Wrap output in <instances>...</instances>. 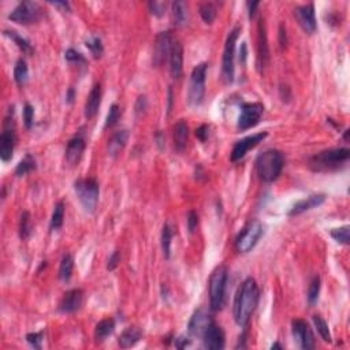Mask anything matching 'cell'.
Returning a JSON list of instances; mask_svg holds the SVG:
<instances>
[{
    "label": "cell",
    "instance_id": "6da1fadb",
    "mask_svg": "<svg viewBox=\"0 0 350 350\" xmlns=\"http://www.w3.org/2000/svg\"><path fill=\"white\" fill-rule=\"evenodd\" d=\"M260 298V290H259L258 282L253 278H246L237 290L236 298H234V320L240 327H246L250 320V317L256 311Z\"/></svg>",
    "mask_w": 350,
    "mask_h": 350
},
{
    "label": "cell",
    "instance_id": "7a4b0ae2",
    "mask_svg": "<svg viewBox=\"0 0 350 350\" xmlns=\"http://www.w3.org/2000/svg\"><path fill=\"white\" fill-rule=\"evenodd\" d=\"M285 166L283 153L278 149H268L266 152L260 153L256 159V171L259 178L266 183L276 181L282 174Z\"/></svg>",
    "mask_w": 350,
    "mask_h": 350
},
{
    "label": "cell",
    "instance_id": "3957f363",
    "mask_svg": "<svg viewBox=\"0 0 350 350\" xmlns=\"http://www.w3.org/2000/svg\"><path fill=\"white\" fill-rule=\"evenodd\" d=\"M350 151L347 148H334L327 149L309 159V166L316 173H327L341 169L347 163Z\"/></svg>",
    "mask_w": 350,
    "mask_h": 350
},
{
    "label": "cell",
    "instance_id": "277c9868",
    "mask_svg": "<svg viewBox=\"0 0 350 350\" xmlns=\"http://www.w3.org/2000/svg\"><path fill=\"white\" fill-rule=\"evenodd\" d=\"M227 267H216L209 278V307L212 312L222 311L226 302V285H227Z\"/></svg>",
    "mask_w": 350,
    "mask_h": 350
},
{
    "label": "cell",
    "instance_id": "5b68a950",
    "mask_svg": "<svg viewBox=\"0 0 350 350\" xmlns=\"http://www.w3.org/2000/svg\"><path fill=\"white\" fill-rule=\"evenodd\" d=\"M74 192L85 211L89 214L95 212L97 203H99V196H100V188H99L96 179H92V178L78 179L74 182Z\"/></svg>",
    "mask_w": 350,
    "mask_h": 350
},
{
    "label": "cell",
    "instance_id": "8992f818",
    "mask_svg": "<svg viewBox=\"0 0 350 350\" xmlns=\"http://www.w3.org/2000/svg\"><path fill=\"white\" fill-rule=\"evenodd\" d=\"M263 234H264V227L262 222L259 220L249 222L236 238V249L240 253H248L258 245Z\"/></svg>",
    "mask_w": 350,
    "mask_h": 350
},
{
    "label": "cell",
    "instance_id": "52a82bcc",
    "mask_svg": "<svg viewBox=\"0 0 350 350\" xmlns=\"http://www.w3.org/2000/svg\"><path fill=\"white\" fill-rule=\"evenodd\" d=\"M241 33V28L237 26L228 33L226 38V44H224L223 51V64H222V76L226 84H232L234 81V74H236V68H234V58H236V44L238 40V36Z\"/></svg>",
    "mask_w": 350,
    "mask_h": 350
},
{
    "label": "cell",
    "instance_id": "ba28073f",
    "mask_svg": "<svg viewBox=\"0 0 350 350\" xmlns=\"http://www.w3.org/2000/svg\"><path fill=\"white\" fill-rule=\"evenodd\" d=\"M207 63H200L193 68L190 76L189 103L192 106H200L205 95V78H207Z\"/></svg>",
    "mask_w": 350,
    "mask_h": 350
},
{
    "label": "cell",
    "instance_id": "9c48e42d",
    "mask_svg": "<svg viewBox=\"0 0 350 350\" xmlns=\"http://www.w3.org/2000/svg\"><path fill=\"white\" fill-rule=\"evenodd\" d=\"M42 10L36 2H21L9 15L10 21L21 25L36 24L41 19Z\"/></svg>",
    "mask_w": 350,
    "mask_h": 350
},
{
    "label": "cell",
    "instance_id": "30bf717a",
    "mask_svg": "<svg viewBox=\"0 0 350 350\" xmlns=\"http://www.w3.org/2000/svg\"><path fill=\"white\" fill-rule=\"evenodd\" d=\"M264 112V106L262 103H244L241 106V114L238 116V129L248 130L260 122Z\"/></svg>",
    "mask_w": 350,
    "mask_h": 350
},
{
    "label": "cell",
    "instance_id": "8fae6325",
    "mask_svg": "<svg viewBox=\"0 0 350 350\" xmlns=\"http://www.w3.org/2000/svg\"><path fill=\"white\" fill-rule=\"evenodd\" d=\"M291 331H293L294 341L301 349L311 350L315 347V337L307 321L301 320V319L293 320L291 321Z\"/></svg>",
    "mask_w": 350,
    "mask_h": 350
},
{
    "label": "cell",
    "instance_id": "7c38bea8",
    "mask_svg": "<svg viewBox=\"0 0 350 350\" xmlns=\"http://www.w3.org/2000/svg\"><path fill=\"white\" fill-rule=\"evenodd\" d=\"M267 135H268L267 134V131H263V133L248 135V137H245V138L237 141V143L234 144V147H232L231 151L232 163H236V161H240L241 159H244L245 155H246L250 149H253L254 147H258L259 144L262 143Z\"/></svg>",
    "mask_w": 350,
    "mask_h": 350
},
{
    "label": "cell",
    "instance_id": "4fadbf2b",
    "mask_svg": "<svg viewBox=\"0 0 350 350\" xmlns=\"http://www.w3.org/2000/svg\"><path fill=\"white\" fill-rule=\"evenodd\" d=\"M294 17L305 33L313 34L316 32V14H315V6H313V3H308V5L295 7Z\"/></svg>",
    "mask_w": 350,
    "mask_h": 350
},
{
    "label": "cell",
    "instance_id": "5bb4252c",
    "mask_svg": "<svg viewBox=\"0 0 350 350\" xmlns=\"http://www.w3.org/2000/svg\"><path fill=\"white\" fill-rule=\"evenodd\" d=\"M11 121L13 119H6L5 130L0 135V157L3 161H9L13 159L14 148L17 143V135H15V129L11 127Z\"/></svg>",
    "mask_w": 350,
    "mask_h": 350
},
{
    "label": "cell",
    "instance_id": "9a60e30c",
    "mask_svg": "<svg viewBox=\"0 0 350 350\" xmlns=\"http://www.w3.org/2000/svg\"><path fill=\"white\" fill-rule=\"evenodd\" d=\"M173 40L174 37L170 34V32H160L156 36L155 54H153V64L156 67H160L161 64L166 63V60H169Z\"/></svg>",
    "mask_w": 350,
    "mask_h": 350
},
{
    "label": "cell",
    "instance_id": "2e32d148",
    "mask_svg": "<svg viewBox=\"0 0 350 350\" xmlns=\"http://www.w3.org/2000/svg\"><path fill=\"white\" fill-rule=\"evenodd\" d=\"M212 323H214V319H212L211 315L205 309H197L193 313V316H192V319L189 321V325H188L189 334L193 335V337L203 338L204 333L207 331V329Z\"/></svg>",
    "mask_w": 350,
    "mask_h": 350
},
{
    "label": "cell",
    "instance_id": "e0dca14e",
    "mask_svg": "<svg viewBox=\"0 0 350 350\" xmlns=\"http://www.w3.org/2000/svg\"><path fill=\"white\" fill-rule=\"evenodd\" d=\"M169 63L171 77L174 80H179L182 77V73H183V48H182V44L178 41L177 38H174L173 44H171Z\"/></svg>",
    "mask_w": 350,
    "mask_h": 350
},
{
    "label": "cell",
    "instance_id": "ac0fdd59",
    "mask_svg": "<svg viewBox=\"0 0 350 350\" xmlns=\"http://www.w3.org/2000/svg\"><path fill=\"white\" fill-rule=\"evenodd\" d=\"M203 342L204 347L212 350H222L224 349V345H226V337H224V331L222 330L220 325H218L214 321L209 327L207 329V331L204 333L203 335Z\"/></svg>",
    "mask_w": 350,
    "mask_h": 350
},
{
    "label": "cell",
    "instance_id": "d6986e66",
    "mask_svg": "<svg viewBox=\"0 0 350 350\" xmlns=\"http://www.w3.org/2000/svg\"><path fill=\"white\" fill-rule=\"evenodd\" d=\"M82 301H84V291L81 289H73L64 293L58 309L62 313H74L81 308Z\"/></svg>",
    "mask_w": 350,
    "mask_h": 350
},
{
    "label": "cell",
    "instance_id": "ffe728a7",
    "mask_svg": "<svg viewBox=\"0 0 350 350\" xmlns=\"http://www.w3.org/2000/svg\"><path fill=\"white\" fill-rule=\"evenodd\" d=\"M86 143L82 135H76L67 143L66 152H64V159L68 166H77L80 163L81 157L84 155Z\"/></svg>",
    "mask_w": 350,
    "mask_h": 350
},
{
    "label": "cell",
    "instance_id": "44dd1931",
    "mask_svg": "<svg viewBox=\"0 0 350 350\" xmlns=\"http://www.w3.org/2000/svg\"><path fill=\"white\" fill-rule=\"evenodd\" d=\"M325 198H327L325 194H312V196H309V197L304 198V200H299L298 203H295L287 215L297 216L309 211V209H312V208L320 207L321 204L325 201Z\"/></svg>",
    "mask_w": 350,
    "mask_h": 350
},
{
    "label": "cell",
    "instance_id": "7402d4cb",
    "mask_svg": "<svg viewBox=\"0 0 350 350\" xmlns=\"http://www.w3.org/2000/svg\"><path fill=\"white\" fill-rule=\"evenodd\" d=\"M100 104H102V85L95 84L90 93H89L88 99H86V103H85V118L92 119L99 112Z\"/></svg>",
    "mask_w": 350,
    "mask_h": 350
},
{
    "label": "cell",
    "instance_id": "603a6c76",
    "mask_svg": "<svg viewBox=\"0 0 350 350\" xmlns=\"http://www.w3.org/2000/svg\"><path fill=\"white\" fill-rule=\"evenodd\" d=\"M174 148L179 153H183L189 139V126L185 121H179L174 126Z\"/></svg>",
    "mask_w": 350,
    "mask_h": 350
},
{
    "label": "cell",
    "instance_id": "cb8c5ba5",
    "mask_svg": "<svg viewBox=\"0 0 350 350\" xmlns=\"http://www.w3.org/2000/svg\"><path fill=\"white\" fill-rule=\"evenodd\" d=\"M143 338V331L138 327H127L118 338V343L123 349L133 347L135 343H138Z\"/></svg>",
    "mask_w": 350,
    "mask_h": 350
},
{
    "label": "cell",
    "instance_id": "d4e9b609",
    "mask_svg": "<svg viewBox=\"0 0 350 350\" xmlns=\"http://www.w3.org/2000/svg\"><path fill=\"white\" fill-rule=\"evenodd\" d=\"M127 139H129V131H115L114 134H112V137L110 138V141H108V153H110L111 156H118L123 148L126 147Z\"/></svg>",
    "mask_w": 350,
    "mask_h": 350
},
{
    "label": "cell",
    "instance_id": "484cf974",
    "mask_svg": "<svg viewBox=\"0 0 350 350\" xmlns=\"http://www.w3.org/2000/svg\"><path fill=\"white\" fill-rule=\"evenodd\" d=\"M268 56H270V51H268V44H267L266 29H264V24L260 19V24H259V67H266L268 63Z\"/></svg>",
    "mask_w": 350,
    "mask_h": 350
},
{
    "label": "cell",
    "instance_id": "4316f807",
    "mask_svg": "<svg viewBox=\"0 0 350 350\" xmlns=\"http://www.w3.org/2000/svg\"><path fill=\"white\" fill-rule=\"evenodd\" d=\"M115 331V320L114 319H104V320L99 321L96 324V329H95V341L97 343H102L107 339V338L112 335V333Z\"/></svg>",
    "mask_w": 350,
    "mask_h": 350
},
{
    "label": "cell",
    "instance_id": "83f0119b",
    "mask_svg": "<svg viewBox=\"0 0 350 350\" xmlns=\"http://www.w3.org/2000/svg\"><path fill=\"white\" fill-rule=\"evenodd\" d=\"M171 10H173V21L174 25L181 28V26L186 25L188 18H189V13H188V5L185 2L177 0L171 5Z\"/></svg>",
    "mask_w": 350,
    "mask_h": 350
},
{
    "label": "cell",
    "instance_id": "f1b7e54d",
    "mask_svg": "<svg viewBox=\"0 0 350 350\" xmlns=\"http://www.w3.org/2000/svg\"><path fill=\"white\" fill-rule=\"evenodd\" d=\"M14 80H15V82L19 86H24L28 82V80H29V68H28V63H26L25 59H19L15 63V67H14Z\"/></svg>",
    "mask_w": 350,
    "mask_h": 350
},
{
    "label": "cell",
    "instance_id": "f546056e",
    "mask_svg": "<svg viewBox=\"0 0 350 350\" xmlns=\"http://www.w3.org/2000/svg\"><path fill=\"white\" fill-rule=\"evenodd\" d=\"M73 268H74V260L72 254H64L62 258L59 266V278L63 282H68L73 275Z\"/></svg>",
    "mask_w": 350,
    "mask_h": 350
},
{
    "label": "cell",
    "instance_id": "4dcf8cb0",
    "mask_svg": "<svg viewBox=\"0 0 350 350\" xmlns=\"http://www.w3.org/2000/svg\"><path fill=\"white\" fill-rule=\"evenodd\" d=\"M36 167H37V166H36V159H34L32 155L28 153V155H26V156L24 157L19 163H18L17 169H15V175H17L18 178L25 177L26 174L34 171Z\"/></svg>",
    "mask_w": 350,
    "mask_h": 350
},
{
    "label": "cell",
    "instance_id": "1f68e13d",
    "mask_svg": "<svg viewBox=\"0 0 350 350\" xmlns=\"http://www.w3.org/2000/svg\"><path fill=\"white\" fill-rule=\"evenodd\" d=\"M63 219H64V204H63V201H59V203L55 205V208H54V212H52L50 230H51V231H56V230H59V228L63 226Z\"/></svg>",
    "mask_w": 350,
    "mask_h": 350
},
{
    "label": "cell",
    "instance_id": "d6a6232c",
    "mask_svg": "<svg viewBox=\"0 0 350 350\" xmlns=\"http://www.w3.org/2000/svg\"><path fill=\"white\" fill-rule=\"evenodd\" d=\"M173 227L166 223L161 228V250L166 259H170L171 254V240H173Z\"/></svg>",
    "mask_w": 350,
    "mask_h": 350
},
{
    "label": "cell",
    "instance_id": "836d02e7",
    "mask_svg": "<svg viewBox=\"0 0 350 350\" xmlns=\"http://www.w3.org/2000/svg\"><path fill=\"white\" fill-rule=\"evenodd\" d=\"M312 320L315 327H316L317 333H319V335L321 337V339L324 342H327V343H331V342H333V338H331V333H330L327 321H325L320 315H315V316L312 317Z\"/></svg>",
    "mask_w": 350,
    "mask_h": 350
},
{
    "label": "cell",
    "instance_id": "e575fe53",
    "mask_svg": "<svg viewBox=\"0 0 350 350\" xmlns=\"http://www.w3.org/2000/svg\"><path fill=\"white\" fill-rule=\"evenodd\" d=\"M5 34L17 44V46L22 52H25V54H32V52H33V46H32V44H30L26 38L19 36L17 32H14V30H6Z\"/></svg>",
    "mask_w": 350,
    "mask_h": 350
},
{
    "label": "cell",
    "instance_id": "d590c367",
    "mask_svg": "<svg viewBox=\"0 0 350 350\" xmlns=\"http://www.w3.org/2000/svg\"><path fill=\"white\" fill-rule=\"evenodd\" d=\"M33 226H32V218L29 212H22L21 219H19V237L21 240H28L32 234Z\"/></svg>",
    "mask_w": 350,
    "mask_h": 350
},
{
    "label": "cell",
    "instance_id": "8d00e7d4",
    "mask_svg": "<svg viewBox=\"0 0 350 350\" xmlns=\"http://www.w3.org/2000/svg\"><path fill=\"white\" fill-rule=\"evenodd\" d=\"M320 287H321V281L319 276H315V278L311 281V285H309L308 289V302L309 305H315L319 299V294H320Z\"/></svg>",
    "mask_w": 350,
    "mask_h": 350
},
{
    "label": "cell",
    "instance_id": "74e56055",
    "mask_svg": "<svg viewBox=\"0 0 350 350\" xmlns=\"http://www.w3.org/2000/svg\"><path fill=\"white\" fill-rule=\"evenodd\" d=\"M85 45H86V48H88L89 51H90V54H92L96 59L102 58L103 52H104V46H103V42L100 38L90 37L89 40H86Z\"/></svg>",
    "mask_w": 350,
    "mask_h": 350
},
{
    "label": "cell",
    "instance_id": "f35d334b",
    "mask_svg": "<svg viewBox=\"0 0 350 350\" xmlns=\"http://www.w3.org/2000/svg\"><path fill=\"white\" fill-rule=\"evenodd\" d=\"M200 15L205 24H212L216 18V7L214 3H203L200 6Z\"/></svg>",
    "mask_w": 350,
    "mask_h": 350
},
{
    "label": "cell",
    "instance_id": "ab89813d",
    "mask_svg": "<svg viewBox=\"0 0 350 350\" xmlns=\"http://www.w3.org/2000/svg\"><path fill=\"white\" fill-rule=\"evenodd\" d=\"M330 234H331V237L334 238V241H337L338 244L349 245V226L334 228V230H331Z\"/></svg>",
    "mask_w": 350,
    "mask_h": 350
},
{
    "label": "cell",
    "instance_id": "60d3db41",
    "mask_svg": "<svg viewBox=\"0 0 350 350\" xmlns=\"http://www.w3.org/2000/svg\"><path fill=\"white\" fill-rule=\"evenodd\" d=\"M121 107L118 106V104H112L110 108V112H108V115H107V119H106V125H104V127L106 129H108V127H112L115 126L116 123H118L119 118H121Z\"/></svg>",
    "mask_w": 350,
    "mask_h": 350
},
{
    "label": "cell",
    "instance_id": "b9f144b4",
    "mask_svg": "<svg viewBox=\"0 0 350 350\" xmlns=\"http://www.w3.org/2000/svg\"><path fill=\"white\" fill-rule=\"evenodd\" d=\"M64 59L70 62V63H77V64H86V59L85 56L81 54V52L73 50V48H68L66 54H64Z\"/></svg>",
    "mask_w": 350,
    "mask_h": 350
},
{
    "label": "cell",
    "instance_id": "7bdbcfd3",
    "mask_svg": "<svg viewBox=\"0 0 350 350\" xmlns=\"http://www.w3.org/2000/svg\"><path fill=\"white\" fill-rule=\"evenodd\" d=\"M26 341L29 343L32 347L34 349H41L42 341H44V333L40 331V333H30L26 335Z\"/></svg>",
    "mask_w": 350,
    "mask_h": 350
},
{
    "label": "cell",
    "instance_id": "ee69618b",
    "mask_svg": "<svg viewBox=\"0 0 350 350\" xmlns=\"http://www.w3.org/2000/svg\"><path fill=\"white\" fill-rule=\"evenodd\" d=\"M34 122V108L30 106L29 103H26L24 106V123H25L26 129H32Z\"/></svg>",
    "mask_w": 350,
    "mask_h": 350
},
{
    "label": "cell",
    "instance_id": "f6af8a7d",
    "mask_svg": "<svg viewBox=\"0 0 350 350\" xmlns=\"http://www.w3.org/2000/svg\"><path fill=\"white\" fill-rule=\"evenodd\" d=\"M149 10L155 17H163L166 13V3L160 2H149Z\"/></svg>",
    "mask_w": 350,
    "mask_h": 350
},
{
    "label": "cell",
    "instance_id": "bcb514c9",
    "mask_svg": "<svg viewBox=\"0 0 350 350\" xmlns=\"http://www.w3.org/2000/svg\"><path fill=\"white\" fill-rule=\"evenodd\" d=\"M186 222H188V230H189V232L190 234H194V232H196V230H197V226H198L197 214H196L194 211H189Z\"/></svg>",
    "mask_w": 350,
    "mask_h": 350
},
{
    "label": "cell",
    "instance_id": "7dc6e473",
    "mask_svg": "<svg viewBox=\"0 0 350 350\" xmlns=\"http://www.w3.org/2000/svg\"><path fill=\"white\" fill-rule=\"evenodd\" d=\"M119 262H121V253H119V250H114L107 263V270L114 271L119 266Z\"/></svg>",
    "mask_w": 350,
    "mask_h": 350
},
{
    "label": "cell",
    "instance_id": "c3c4849f",
    "mask_svg": "<svg viewBox=\"0 0 350 350\" xmlns=\"http://www.w3.org/2000/svg\"><path fill=\"white\" fill-rule=\"evenodd\" d=\"M208 135H209V126L208 125H201L196 130V137H197L201 143H205L208 139Z\"/></svg>",
    "mask_w": 350,
    "mask_h": 350
},
{
    "label": "cell",
    "instance_id": "681fc988",
    "mask_svg": "<svg viewBox=\"0 0 350 350\" xmlns=\"http://www.w3.org/2000/svg\"><path fill=\"white\" fill-rule=\"evenodd\" d=\"M145 110H147V97L139 96L138 99H137V104H135V112L139 115Z\"/></svg>",
    "mask_w": 350,
    "mask_h": 350
},
{
    "label": "cell",
    "instance_id": "f907efd6",
    "mask_svg": "<svg viewBox=\"0 0 350 350\" xmlns=\"http://www.w3.org/2000/svg\"><path fill=\"white\" fill-rule=\"evenodd\" d=\"M279 38H281V46L285 48L287 44V34H286V28L283 25H281L279 28Z\"/></svg>",
    "mask_w": 350,
    "mask_h": 350
},
{
    "label": "cell",
    "instance_id": "816d5d0a",
    "mask_svg": "<svg viewBox=\"0 0 350 350\" xmlns=\"http://www.w3.org/2000/svg\"><path fill=\"white\" fill-rule=\"evenodd\" d=\"M174 343H175V346H177L178 349H183V347H186V346L190 345V341L185 337H179V338H177L175 341H174Z\"/></svg>",
    "mask_w": 350,
    "mask_h": 350
},
{
    "label": "cell",
    "instance_id": "f5cc1de1",
    "mask_svg": "<svg viewBox=\"0 0 350 350\" xmlns=\"http://www.w3.org/2000/svg\"><path fill=\"white\" fill-rule=\"evenodd\" d=\"M246 58H248V50H246V42H242L240 50V62L241 64H245L246 62Z\"/></svg>",
    "mask_w": 350,
    "mask_h": 350
},
{
    "label": "cell",
    "instance_id": "db71d44e",
    "mask_svg": "<svg viewBox=\"0 0 350 350\" xmlns=\"http://www.w3.org/2000/svg\"><path fill=\"white\" fill-rule=\"evenodd\" d=\"M259 2H249L248 3V9H249V18L252 19V18L254 17V14H256V9L259 7Z\"/></svg>",
    "mask_w": 350,
    "mask_h": 350
},
{
    "label": "cell",
    "instance_id": "11a10c76",
    "mask_svg": "<svg viewBox=\"0 0 350 350\" xmlns=\"http://www.w3.org/2000/svg\"><path fill=\"white\" fill-rule=\"evenodd\" d=\"M156 144H157V147H159V149H163L165 148V135H163V133H156Z\"/></svg>",
    "mask_w": 350,
    "mask_h": 350
},
{
    "label": "cell",
    "instance_id": "9f6ffc18",
    "mask_svg": "<svg viewBox=\"0 0 350 350\" xmlns=\"http://www.w3.org/2000/svg\"><path fill=\"white\" fill-rule=\"evenodd\" d=\"M51 5L55 6V7H60V9H63L64 11H70V5H68L67 2H52Z\"/></svg>",
    "mask_w": 350,
    "mask_h": 350
},
{
    "label": "cell",
    "instance_id": "6f0895ef",
    "mask_svg": "<svg viewBox=\"0 0 350 350\" xmlns=\"http://www.w3.org/2000/svg\"><path fill=\"white\" fill-rule=\"evenodd\" d=\"M74 97H76V90L73 88H70L67 90V93H66V102H67L68 104H72V103L74 102Z\"/></svg>",
    "mask_w": 350,
    "mask_h": 350
},
{
    "label": "cell",
    "instance_id": "680465c9",
    "mask_svg": "<svg viewBox=\"0 0 350 350\" xmlns=\"http://www.w3.org/2000/svg\"><path fill=\"white\" fill-rule=\"evenodd\" d=\"M271 349H283V346L281 343H274V345L271 346Z\"/></svg>",
    "mask_w": 350,
    "mask_h": 350
},
{
    "label": "cell",
    "instance_id": "91938a15",
    "mask_svg": "<svg viewBox=\"0 0 350 350\" xmlns=\"http://www.w3.org/2000/svg\"><path fill=\"white\" fill-rule=\"evenodd\" d=\"M343 138H345L346 141L349 139V130H345V135H343Z\"/></svg>",
    "mask_w": 350,
    "mask_h": 350
}]
</instances>
